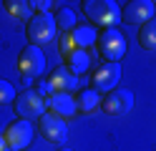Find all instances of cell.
I'll return each mask as SVG.
<instances>
[{"label":"cell","mask_w":156,"mask_h":151,"mask_svg":"<svg viewBox=\"0 0 156 151\" xmlns=\"http://www.w3.org/2000/svg\"><path fill=\"white\" fill-rule=\"evenodd\" d=\"M0 151H15V149H10V146H8L5 136H0Z\"/></svg>","instance_id":"cell-22"},{"label":"cell","mask_w":156,"mask_h":151,"mask_svg":"<svg viewBox=\"0 0 156 151\" xmlns=\"http://www.w3.org/2000/svg\"><path fill=\"white\" fill-rule=\"evenodd\" d=\"M5 10L10 13L13 18H18V20H30L33 18V8H30V3H25V0H5Z\"/></svg>","instance_id":"cell-17"},{"label":"cell","mask_w":156,"mask_h":151,"mask_svg":"<svg viewBox=\"0 0 156 151\" xmlns=\"http://www.w3.org/2000/svg\"><path fill=\"white\" fill-rule=\"evenodd\" d=\"M55 18L51 13H35L30 20H28V28H25V33H28V40H30V45H45V43H51V40L55 38Z\"/></svg>","instance_id":"cell-2"},{"label":"cell","mask_w":156,"mask_h":151,"mask_svg":"<svg viewBox=\"0 0 156 151\" xmlns=\"http://www.w3.org/2000/svg\"><path fill=\"white\" fill-rule=\"evenodd\" d=\"M48 83H51L53 93H71V91H76V88H78V78H76L68 68L58 66L53 73L48 76Z\"/></svg>","instance_id":"cell-11"},{"label":"cell","mask_w":156,"mask_h":151,"mask_svg":"<svg viewBox=\"0 0 156 151\" xmlns=\"http://www.w3.org/2000/svg\"><path fill=\"white\" fill-rule=\"evenodd\" d=\"M15 101V88L13 83H8V81L0 78V106H8V103H13Z\"/></svg>","instance_id":"cell-19"},{"label":"cell","mask_w":156,"mask_h":151,"mask_svg":"<svg viewBox=\"0 0 156 151\" xmlns=\"http://www.w3.org/2000/svg\"><path fill=\"white\" fill-rule=\"evenodd\" d=\"M156 15V8L151 0H131L126 3L123 10H121V20L129 25H144Z\"/></svg>","instance_id":"cell-8"},{"label":"cell","mask_w":156,"mask_h":151,"mask_svg":"<svg viewBox=\"0 0 156 151\" xmlns=\"http://www.w3.org/2000/svg\"><path fill=\"white\" fill-rule=\"evenodd\" d=\"M13 108H15L18 118H25V121H38L43 113H48L45 98L38 91H23V93H18L15 101H13Z\"/></svg>","instance_id":"cell-3"},{"label":"cell","mask_w":156,"mask_h":151,"mask_svg":"<svg viewBox=\"0 0 156 151\" xmlns=\"http://www.w3.org/2000/svg\"><path fill=\"white\" fill-rule=\"evenodd\" d=\"M96 108H101L98 93H96L93 88L81 91V93H78V98H76V111H81V113H93Z\"/></svg>","instance_id":"cell-14"},{"label":"cell","mask_w":156,"mask_h":151,"mask_svg":"<svg viewBox=\"0 0 156 151\" xmlns=\"http://www.w3.org/2000/svg\"><path fill=\"white\" fill-rule=\"evenodd\" d=\"M139 45L144 50H156V15L139 28Z\"/></svg>","instance_id":"cell-15"},{"label":"cell","mask_w":156,"mask_h":151,"mask_svg":"<svg viewBox=\"0 0 156 151\" xmlns=\"http://www.w3.org/2000/svg\"><path fill=\"white\" fill-rule=\"evenodd\" d=\"M71 38H73V45L76 48H81V50H86L88 45H93L96 43V28H91V25H83V28H76L73 33H71Z\"/></svg>","instance_id":"cell-16"},{"label":"cell","mask_w":156,"mask_h":151,"mask_svg":"<svg viewBox=\"0 0 156 151\" xmlns=\"http://www.w3.org/2000/svg\"><path fill=\"white\" fill-rule=\"evenodd\" d=\"M30 8H33V10H38V13H51L53 3H51V0H33Z\"/></svg>","instance_id":"cell-20"},{"label":"cell","mask_w":156,"mask_h":151,"mask_svg":"<svg viewBox=\"0 0 156 151\" xmlns=\"http://www.w3.org/2000/svg\"><path fill=\"white\" fill-rule=\"evenodd\" d=\"M5 141H8L10 149L23 151L25 146H30V141H33V124L25 121V118H15L13 124H8V128H5Z\"/></svg>","instance_id":"cell-10"},{"label":"cell","mask_w":156,"mask_h":151,"mask_svg":"<svg viewBox=\"0 0 156 151\" xmlns=\"http://www.w3.org/2000/svg\"><path fill=\"white\" fill-rule=\"evenodd\" d=\"M66 63H68V70H71L73 76H81V73H86V70L91 68V56L86 53V50L76 48L71 53H66Z\"/></svg>","instance_id":"cell-13"},{"label":"cell","mask_w":156,"mask_h":151,"mask_svg":"<svg viewBox=\"0 0 156 151\" xmlns=\"http://www.w3.org/2000/svg\"><path fill=\"white\" fill-rule=\"evenodd\" d=\"M18 70L23 73V78L35 81L45 70V53L38 45H25L23 53L18 56Z\"/></svg>","instance_id":"cell-5"},{"label":"cell","mask_w":156,"mask_h":151,"mask_svg":"<svg viewBox=\"0 0 156 151\" xmlns=\"http://www.w3.org/2000/svg\"><path fill=\"white\" fill-rule=\"evenodd\" d=\"M58 151H73V149H66V146H63V149H58Z\"/></svg>","instance_id":"cell-23"},{"label":"cell","mask_w":156,"mask_h":151,"mask_svg":"<svg viewBox=\"0 0 156 151\" xmlns=\"http://www.w3.org/2000/svg\"><path fill=\"white\" fill-rule=\"evenodd\" d=\"M81 5H83L86 18H88L93 25H101L106 30L119 25V20H121L119 3H113V0H83Z\"/></svg>","instance_id":"cell-1"},{"label":"cell","mask_w":156,"mask_h":151,"mask_svg":"<svg viewBox=\"0 0 156 151\" xmlns=\"http://www.w3.org/2000/svg\"><path fill=\"white\" fill-rule=\"evenodd\" d=\"M98 53L103 56L106 63H121V58L126 56V38L121 30L108 28L98 35Z\"/></svg>","instance_id":"cell-4"},{"label":"cell","mask_w":156,"mask_h":151,"mask_svg":"<svg viewBox=\"0 0 156 151\" xmlns=\"http://www.w3.org/2000/svg\"><path fill=\"white\" fill-rule=\"evenodd\" d=\"M53 18H55L58 30H63V33H73L76 30V13L71 8H58V13Z\"/></svg>","instance_id":"cell-18"},{"label":"cell","mask_w":156,"mask_h":151,"mask_svg":"<svg viewBox=\"0 0 156 151\" xmlns=\"http://www.w3.org/2000/svg\"><path fill=\"white\" fill-rule=\"evenodd\" d=\"M121 83V66L119 63H103L93 73V91L96 93H111Z\"/></svg>","instance_id":"cell-9"},{"label":"cell","mask_w":156,"mask_h":151,"mask_svg":"<svg viewBox=\"0 0 156 151\" xmlns=\"http://www.w3.org/2000/svg\"><path fill=\"white\" fill-rule=\"evenodd\" d=\"M38 131H41L43 138H48L51 144H58V146H63L66 138H68V124H66V118L51 113V111L38 118Z\"/></svg>","instance_id":"cell-6"},{"label":"cell","mask_w":156,"mask_h":151,"mask_svg":"<svg viewBox=\"0 0 156 151\" xmlns=\"http://www.w3.org/2000/svg\"><path fill=\"white\" fill-rule=\"evenodd\" d=\"M45 106L51 108V113L68 118L76 113V98H71V93H53L51 98H45Z\"/></svg>","instance_id":"cell-12"},{"label":"cell","mask_w":156,"mask_h":151,"mask_svg":"<svg viewBox=\"0 0 156 151\" xmlns=\"http://www.w3.org/2000/svg\"><path fill=\"white\" fill-rule=\"evenodd\" d=\"M38 93H41L43 98H45V96L51 98V96H53V88H51V83H48V81H41V83H38Z\"/></svg>","instance_id":"cell-21"},{"label":"cell","mask_w":156,"mask_h":151,"mask_svg":"<svg viewBox=\"0 0 156 151\" xmlns=\"http://www.w3.org/2000/svg\"><path fill=\"white\" fill-rule=\"evenodd\" d=\"M133 108V93L129 88H113L101 98V111L108 116H126Z\"/></svg>","instance_id":"cell-7"}]
</instances>
